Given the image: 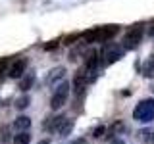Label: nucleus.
Wrapping results in <instances>:
<instances>
[{
	"mask_svg": "<svg viewBox=\"0 0 154 144\" xmlns=\"http://www.w3.org/2000/svg\"><path fill=\"white\" fill-rule=\"evenodd\" d=\"M119 27L118 25H104V27H94V29H89V31H85L81 38H83V42L87 44H91V42H106L110 40V38H114L118 35Z\"/></svg>",
	"mask_w": 154,
	"mask_h": 144,
	"instance_id": "1",
	"label": "nucleus"
},
{
	"mask_svg": "<svg viewBox=\"0 0 154 144\" xmlns=\"http://www.w3.org/2000/svg\"><path fill=\"white\" fill-rule=\"evenodd\" d=\"M29 102H31V98L25 94V96H21V98L16 100V108H17V110H25L27 106H29Z\"/></svg>",
	"mask_w": 154,
	"mask_h": 144,
	"instance_id": "14",
	"label": "nucleus"
},
{
	"mask_svg": "<svg viewBox=\"0 0 154 144\" xmlns=\"http://www.w3.org/2000/svg\"><path fill=\"white\" fill-rule=\"evenodd\" d=\"M25 67H27L25 58H16L8 67V77H12V79H21L23 73H25Z\"/></svg>",
	"mask_w": 154,
	"mask_h": 144,
	"instance_id": "5",
	"label": "nucleus"
},
{
	"mask_svg": "<svg viewBox=\"0 0 154 144\" xmlns=\"http://www.w3.org/2000/svg\"><path fill=\"white\" fill-rule=\"evenodd\" d=\"M141 73L146 77V79H152V77H154V56H148L146 60L143 62Z\"/></svg>",
	"mask_w": 154,
	"mask_h": 144,
	"instance_id": "8",
	"label": "nucleus"
},
{
	"mask_svg": "<svg viewBox=\"0 0 154 144\" xmlns=\"http://www.w3.org/2000/svg\"><path fill=\"white\" fill-rule=\"evenodd\" d=\"M85 85H87V79H85V75H83V69H79V71H77V75H75V79H73V86H75V94L77 96L83 92V86Z\"/></svg>",
	"mask_w": 154,
	"mask_h": 144,
	"instance_id": "10",
	"label": "nucleus"
},
{
	"mask_svg": "<svg viewBox=\"0 0 154 144\" xmlns=\"http://www.w3.org/2000/svg\"><path fill=\"white\" fill-rule=\"evenodd\" d=\"M31 83H33V77L31 75L23 77V79L19 81V88H21V90H29V88H31Z\"/></svg>",
	"mask_w": 154,
	"mask_h": 144,
	"instance_id": "15",
	"label": "nucleus"
},
{
	"mask_svg": "<svg viewBox=\"0 0 154 144\" xmlns=\"http://www.w3.org/2000/svg\"><path fill=\"white\" fill-rule=\"evenodd\" d=\"M64 73H66V67H62V65L54 67V69H52L50 73H48L46 83H48V85H54L56 81H64Z\"/></svg>",
	"mask_w": 154,
	"mask_h": 144,
	"instance_id": "7",
	"label": "nucleus"
},
{
	"mask_svg": "<svg viewBox=\"0 0 154 144\" xmlns=\"http://www.w3.org/2000/svg\"><path fill=\"white\" fill-rule=\"evenodd\" d=\"M6 67H8V60L4 58V60H0V83L4 81V71H8Z\"/></svg>",
	"mask_w": 154,
	"mask_h": 144,
	"instance_id": "17",
	"label": "nucleus"
},
{
	"mask_svg": "<svg viewBox=\"0 0 154 144\" xmlns=\"http://www.w3.org/2000/svg\"><path fill=\"white\" fill-rule=\"evenodd\" d=\"M123 46H118V44H108L106 46V50H104V58H106V64H114V62H118V60H122L123 58Z\"/></svg>",
	"mask_w": 154,
	"mask_h": 144,
	"instance_id": "6",
	"label": "nucleus"
},
{
	"mask_svg": "<svg viewBox=\"0 0 154 144\" xmlns=\"http://www.w3.org/2000/svg\"><path fill=\"white\" fill-rule=\"evenodd\" d=\"M73 144H85V140H83V138H81V140H75Z\"/></svg>",
	"mask_w": 154,
	"mask_h": 144,
	"instance_id": "19",
	"label": "nucleus"
},
{
	"mask_svg": "<svg viewBox=\"0 0 154 144\" xmlns=\"http://www.w3.org/2000/svg\"><path fill=\"white\" fill-rule=\"evenodd\" d=\"M64 121H66V117H64V115H58V117H54L50 123H46V125H45V129H46V131H50V133H58Z\"/></svg>",
	"mask_w": 154,
	"mask_h": 144,
	"instance_id": "11",
	"label": "nucleus"
},
{
	"mask_svg": "<svg viewBox=\"0 0 154 144\" xmlns=\"http://www.w3.org/2000/svg\"><path fill=\"white\" fill-rule=\"evenodd\" d=\"M29 127H31V119L27 115H19V117H16V121H14V129L17 133H25Z\"/></svg>",
	"mask_w": 154,
	"mask_h": 144,
	"instance_id": "9",
	"label": "nucleus"
},
{
	"mask_svg": "<svg viewBox=\"0 0 154 144\" xmlns=\"http://www.w3.org/2000/svg\"><path fill=\"white\" fill-rule=\"evenodd\" d=\"M8 140H10V129L8 127H2V129H0V142L6 144Z\"/></svg>",
	"mask_w": 154,
	"mask_h": 144,
	"instance_id": "16",
	"label": "nucleus"
},
{
	"mask_svg": "<svg viewBox=\"0 0 154 144\" xmlns=\"http://www.w3.org/2000/svg\"><path fill=\"white\" fill-rule=\"evenodd\" d=\"M102 133H104V127H98V129H94V133H93V136H102Z\"/></svg>",
	"mask_w": 154,
	"mask_h": 144,
	"instance_id": "18",
	"label": "nucleus"
},
{
	"mask_svg": "<svg viewBox=\"0 0 154 144\" xmlns=\"http://www.w3.org/2000/svg\"><path fill=\"white\" fill-rule=\"evenodd\" d=\"M112 144H123V142H122V140H114Z\"/></svg>",
	"mask_w": 154,
	"mask_h": 144,
	"instance_id": "21",
	"label": "nucleus"
},
{
	"mask_svg": "<svg viewBox=\"0 0 154 144\" xmlns=\"http://www.w3.org/2000/svg\"><path fill=\"white\" fill-rule=\"evenodd\" d=\"M133 119L141 123H150L154 119V100L152 98L141 100L137 104V108L133 110Z\"/></svg>",
	"mask_w": 154,
	"mask_h": 144,
	"instance_id": "2",
	"label": "nucleus"
},
{
	"mask_svg": "<svg viewBox=\"0 0 154 144\" xmlns=\"http://www.w3.org/2000/svg\"><path fill=\"white\" fill-rule=\"evenodd\" d=\"M71 129H73V121H71V119H66V121L62 123V127H60V131H58V134L66 136V134L71 133Z\"/></svg>",
	"mask_w": 154,
	"mask_h": 144,
	"instance_id": "13",
	"label": "nucleus"
},
{
	"mask_svg": "<svg viewBox=\"0 0 154 144\" xmlns=\"http://www.w3.org/2000/svg\"><path fill=\"white\" fill-rule=\"evenodd\" d=\"M69 90L71 86L67 81H60L58 86L54 88V92H52V98H50V108L52 110H60L62 106L67 102V98H69Z\"/></svg>",
	"mask_w": 154,
	"mask_h": 144,
	"instance_id": "3",
	"label": "nucleus"
},
{
	"mask_svg": "<svg viewBox=\"0 0 154 144\" xmlns=\"http://www.w3.org/2000/svg\"><path fill=\"white\" fill-rule=\"evenodd\" d=\"M31 142V134L27 131L25 133H17L16 136H14V144H29Z\"/></svg>",
	"mask_w": 154,
	"mask_h": 144,
	"instance_id": "12",
	"label": "nucleus"
},
{
	"mask_svg": "<svg viewBox=\"0 0 154 144\" xmlns=\"http://www.w3.org/2000/svg\"><path fill=\"white\" fill-rule=\"evenodd\" d=\"M152 27H154V21H152Z\"/></svg>",
	"mask_w": 154,
	"mask_h": 144,
	"instance_id": "22",
	"label": "nucleus"
},
{
	"mask_svg": "<svg viewBox=\"0 0 154 144\" xmlns=\"http://www.w3.org/2000/svg\"><path fill=\"white\" fill-rule=\"evenodd\" d=\"M37 144H50L48 140H41V142H37Z\"/></svg>",
	"mask_w": 154,
	"mask_h": 144,
	"instance_id": "20",
	"label": "nucleus"
},
{
	"mask_svg": "<svg viewBox=\"0 0 154 144\" xmlns=\"http://www.w3.org/2000/svg\"><path fill=\"white\" fill-rule=\"evenodd\" d=\"M143 25H133L131 29H127V33H125L123 37V50H135L139 44H141L143 40Z\"/></svg>",
	"mask_w": 154,
	"mask_h": 144,
	"instance_id": "4",
	"label": "nucleus"
}]
</instances>
